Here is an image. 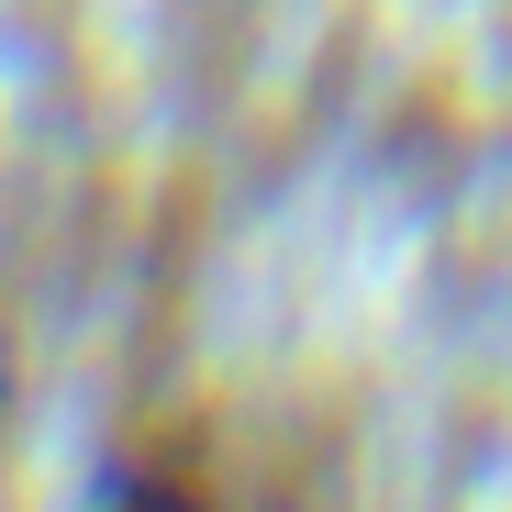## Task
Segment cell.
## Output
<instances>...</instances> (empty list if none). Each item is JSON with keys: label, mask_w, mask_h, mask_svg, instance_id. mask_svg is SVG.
I'll return each mask as SVG.
<instances>
[{"label": "cell", "mask_w": 512, "mask_h": 512, "mask_svg": "<svg viewBox=\"0 0 512 512\" xmlns=\"http://www.w3.org/2000/svg\"><path fill=\"white\" fill-rule=\"evenodd\" d=\"M78 512H234V490H223V468L190 435H134V446L101 457Z\"/></svg>", "instance_id": "cell-1"}]
</instances>
